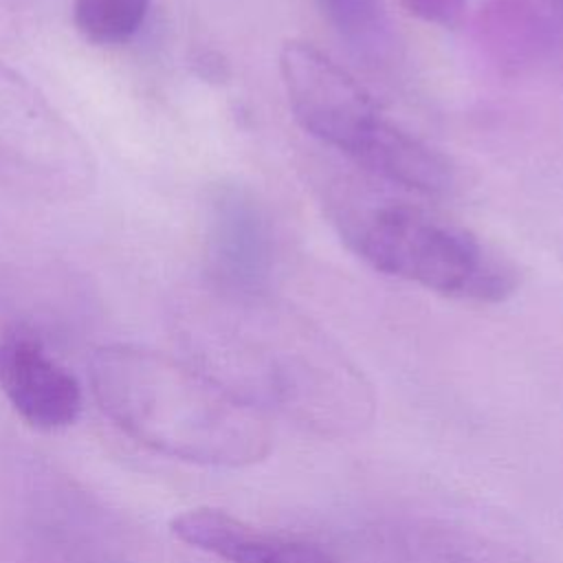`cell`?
<instances>
[{"label": "cell", "instance_id": "6da1fadb", "mask_svg": "<svg viewBox=\"0 0 563 563\" xmlns=\"http://www.w3.org/2000/svg\"><path fill=\"white\" fill-rule=\"evenodd\" d=\"M88 372L101 411L123 433L161 455L242 468L271 453L268 413L178 358L112 343L95 350Z\"/></svg>", "mask_w": 563, "mask_h": 563}, {"label": "cell", "instance_id": "7a4b0ae2", "mask_svg": "<svg viewBox=\"0 0 563 563\" xmlns=\"http://www.w3.org/2000/svg\"><path fill=\"white\" fill-rule=\"evenodd\" d=\"M345 240L372 268L457 299L501 301L515 286V268L473 233L405 205L361 213Z\"/></svg>", "mask_w": 563, "mask_h": 563}, {"label": "cell", "instance_id": "3957f363", "mask_svg": "<svg viewBox=\"0 0 563 563\" xmlns=\"http://www.w3.org/2000/svg\"><path fill=\"white\" fill-rule=\"evenodd\" d=\"M0 180L46 200L95 185L90 145L20 73L0 62Z\"/></svg>", "mask_w": 563, "mask_h": 563}, {"label": "cell", "instance_id": "277c9868", "mask_svg": "<svg viewBox=\"0 0 563 563\" xmlns=\"http://www.w3.org/2000/svg\"><path fill=\"white\" fill-rule=\"evenodd\" d=\"M279 75L295 121L350 158L383 121L365 88L308 42L282 46Z\"/></svg>", "mask_w": 563, "mask_h": 563}, {"label": "cell", "instance_id": "5b68a950", "mask_svg": "<svg viewBox=\"0 0 563 563\" xmlns=\"http://www.w3.org/2000/svg\"><path fill=\"white\" fill-rule=\"evenodd\" d=\"M207 266L227 292L255 299L271 286L275 242L257 196L235 183L218 185L207 202Z\"/></svg>", "mask_w": 563, "mask_h": 563}, {"label": "cell", "instance_id": "8992f818", "mask_svg": "<svg viewBox=\"0 0 563 563\" xmlns=\"http://www.w3.org/2000/svg\"><path fill=\"white\" fill-rule=\"evenodd\" d=\"M0 391L24 422L42 431L70 427L84 407L75 374L24 328L0 336Z\"/></svg>", "mask_w": 563, "mask_h": 563}, {"label": "cell", "instance_id": "52a82bcc", "mask_svg": "<svg viewBox=\"0 0 563 563\" xmlns=\"http://www.w3.org/2000/svg\"><path fill=\"white\" fill-rule=\"evenodd\" d=\"M169 528L183 543L224 563H336L319 543L262 530L218 508L178 512Z\"/></svg>", "mask_w": 563, "mask_h": 563}, {"label": "cell", "instance_id": "ba28073f", "mask_svg": "<svg viewBox=\"0 0 563 563\" xmlns=\"http://www.w3.org/2000/svg\"><path fill=\"white\" fill-rule=\"evenodd\" d=\"M352 161L383 180L424 196H444L455 185V169L442 152L387 119L376 125Z\"/></svg>", "mask_w": 563, "mask_h": 563}, {"label": "cell", "instance_id": "9c48e42d", "mask_svg": "<svg viewBox=\"0 0 563 563\" xmlns=\"http://www.w3.org/2000/svg\"><path fill=\"white\" fill-rule=\"evenodd\" d=\"M477 40L495 64L521 68L552 48L556 29L528 0H490L479 13Z\"/></svg>", "mask_w": 563, "mask_h": 563}, {"label": "cell", "instance_id": "30bf717a", "mask_svg": "<svg viewBox=\"0 0 563 563\" xmlns=\"http://www.w3.org/2000/svg\"><path fill=\"white\" fill-rule=\"evenodd\" d=\"M405 563H508L493 545L449 526H416L402 539Z\"/></svg>", "mask_w": 563, "mask_h": 563}, {"label": "cell", "instance_id": "8fae6325", "mask_svg": "<svg viewBox=\"0 0 563 563\" xmlns=\"http://www.w3.org/2000/svg\"><path fill=\"white\" fill-rule=\"evenodd\" d=\"M150 0H73V22L79 35L97 46L132 40L145 24Z\"/></svg>", "mask_w": 563, "mask_h": 563}, {"label": "cell", "instance_id": "7c38bea8", "mask_svg": "<svg viewBox=\"0 0 563 563\" xmlns=\"http://www.w3.org/2000/svg\"><path fill=\"white\" fill-rule=\"evenodd\" d=\"M330 24L358 55L378 59L389 48V24L380 0H314Z\"/></svg>", "mask_w": 563, "mask_h": 563}, {"label": "cell", "instance_id": "4fadbf2b", "mask_svg": "<svg viewBox=\"0 0 563 563\" xmlns=\"http://www.w3.org/2000/svg\"><path fill=\"white\" fill-rule=\"evenodd\" d=\"M400 4L427 24L457 26L466 11V0H400Z\"/></svg>", "mask_w": 563, "mask_h": 563}, {"label": "cell", "instance_id": "5bb4252c", "mask_svg": "<svg viewBox=\"0 0 563 563\" xmlns=\"http://www.w3.org/2000/svg\"><path fill=\"white\" fill-rule=\"evenodd\" d=\"M550 13L552 18L563 26V0H539Z\"/></svg>", "mask_w": 563, "mask_h": 563}]
</instances>
